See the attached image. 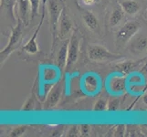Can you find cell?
<instances>
[{"label": "cell", "mask_w": 147, "mask_h": 137, "mask_svg": "<svg viewBox=\"0 0 147 137\" xmlns=\"http://www.w3.org/2000/svg\"><path fill=\"white\" fill-rule=\"evenodd\" d=\"M106 88L111 95H123L129 89L128 77H126V75L121 72L111 74L106 82Z\"/></svg>", "instance_id": "4"}, {"label": "cell", "mask_w": 147, "mask_h": 137, "mask_svg": "<svg viewBox=\"0 0 147 137\" xmlns=\"http://www.w3.org/2000/svg\"><path fill=\"white\" fill-rule=\"evenodd\" d=\"M31 5V18H34L38 15V9L40 5V0H29Z\"/></svg>", "instance_id": "24"}, {"label": "cell", "mask_w": 147, "mask_h": 137, "mask_svg": "<svg viewBox=\"0 0 147 137\" xmlns=\"http://www.w3.org/2000/svg\"><path fill=\"white\" fill-rule=\"evenodd\" d=\"M120 6L123 9L124 13L129 16H134L141 9L140 4L135 0H123L120 3Z\"/></svg>", "instance_id": "17"}, {"label": "cell", "mask_w": 147, "mask_h": 137, "mask_svg": "<svg viewBox=\"0 0 147 137\" xmlns=\"http://www.w3.org/2000/svg\"><path fill=\"white\" fill-rule=\"evenodd\" d=\"M18 16L22 19L24 24L28 25L29 16H31V5L29 0H18Z\"/></svg>", "instance_id": "14"}, {"label": "cell", "mask_w": 147, "mask_h": 137, "mask_svg": "<svg viewBox=\"0 0 147 137\" xmlns=\"http://www.w3.org/2000/svg\"><path fill=\"white\" fill-rule=\"evenodd\" d=\"M145 18L147 19V11H146V13H145Z\"/></svg>", "instance_id": "31"}, {"label": "cell", "mask_w": 147, "mask_h": 137, "mask_svg": "<svg viewBox=\"0 0 147 137\" xmlns=\"http://www.w3.org/2000/svg\"><path fill=\"white\" fill-rule=\"evenodd\" d=\"M141 28V24L137 20H130L121 27L116 34L115 46L117 49H121L127 45Z\"/></svg>", "instance_id": "2"}, {"label": "cell", "mask_w": 147, "mask_h": 137, "mask_svg": "<svg viewBox=\"0 0 147 137\" xmlns=\"http://www.w3.org/2000/svg\"><path fill=\"white\" fill-rule=\"evenodd\" d=\"M47 7L49 16L50 28H51L52 38H55L56 34L58 31L59 27V20L60 15L64 9V5L61 0H47Z\"/></svg>", "instance_id": "5"}, {"label": "cell", "mask_w": 147, "mask_h": 137, "mask_svg": "<svg viewBox=\"0 0 147 137\" xmlns=\"http://www.w3.org/2000/svg\"><path fill=\"white\" fill-rule=\"evenodd\" d=\"M145 59H142L139 60H124L121 61L115 65V68L117 69L118 72H121L124 75H128L134 72L135 69H137L139 66L144 61Z\"/></svg>", "instance_id": "13"}, {"label": "cell", "mask_w": 147, "mask_h": 137, "mask_svg": "<svg viewBox=\"0 0 147 137\" xmlns=\"http://www.w3.org/2000/svg\"><path fill=\"white\" fill-rule=\"evenodd\" d=\"M61 70L58 66L44 65L40 70V80L45 84H55L60 80Z\"/></svg>", "instance_id": "9"}, {"label": "cell", "mask_w": 147, "mask_h": 137, "mask_svg": "<svg viewBox=\"0 0 147 137\" xmlns=\"http://www.w3.org/2000/svg\"><path fill=\"white\" fill-rule=\"evenodd\" d=\"M1 8L7 10L9 17L12 18L13 21H17L16 18V7H18V0H0Z\"/></svg>", "instance_id": "19"}, {"label": "cell", "mask_w": 147, "mask_h": 137, "mask_svg": "<svg viewBox=\"0 0 147 137\" xmlns=\"http://www.w3.org/2000/svg\"><path fill=\"white\" fill-rule=\"evenodd\" d=\"M82 89L87 95L93 96L100 90V80L95 73H86L82 79Z\"/></svg>", "instance_id": "7"}, {"label": "cell", "mask_w": 147, "mask_h": 137, "mask_svg": "<svg viewBox=\"0 0 147 137\" xmlns=\"http://www.w3.org/2000/svg\"><path fill=\"white\" fill-rule=\"evenodd\" d=\"M46 3H47V0H43V5H42V15H41V18H40V22L38 24V28L35 30L34 34L32 35V37L30 38L27 43L23 46L22 49L24 50L25 52L30 54V55H35L37 54L39 51V48H38V44L37 42V38H38V35L40 31V28L42 27V24L44 22V18H45V6H46Z\"/></svg>", "instance_id": "8"}, {"label": "cell", "mask_w": 147, "mask_h": 137, "mask_svg": "<svg viewBox=\"0 0 147 137\" xmlns=\"http://www.w3.org/2000/svg\"><path fill=\"white\" fill-rule=\"evenodd\" d=\"M82 17L84 24L89 29L93 30V31L96 29H98L99 20L97 17L95 16V14H93L92 11H89V10H84L82 13Z\"/></svg>", "instance_id": "16"}, {"label": "cell", "mask_w": 147, "mask_h": 137, "mask_svg": "<svg viewBox=\"0 0 147 137\" xmlns=\"http://www.w3.org/2000/svg\"><path fill=\"white\" fill-rule=\"evenodd\" d=\"M124 14L125 13L123 11V9L121 8V6L115 7L110 16V20H109L110 26L111 28L119 26V24L121 22V20H123L124 18Z\"/></svg>", "instance_id": "18"}, {"label": "cell", "mask_w": 147, "mask_h": 137, "mask_svg": "<svg viewBox=\"0 0 147 137\" xmlns=\"http://www.w3.org/2000/svg\"><path fill=\"white\" fill-rule=\"evenodd\" d=\"M90 124H83L82 125H80V134H82V135H88L90 134Z\"/></svg>", "instance_id": "28"}, {"label": "cell", "mask_w": 147, "mask_h": 137, "mask_svg": "<svg viewBox=\"0 0 147 137\" xmlns=\"http://www.w3.org/2000/svg\"><path fill=\"white\" fill-rule=\"evenodd\" d=\"M35 106H36V98L34 97V94H31L29 97L26 100L24 103L23 106L20 109L21 111H30L35 110Z\"/></svg>", "instance_id": "21"}, {"label": "cell", "mask_w": 147, "mask_h": 137, "mask_svg": "<svg viewBox=\"0 0 147 137\" xmlns=\"http://www.w3.org/2000/svg\"><path fill=\"white\" fill-rule=\"evenodd\" d=\"M58 29H59V36L62 39H66L70 33L73 32L72 31L73 22L69 14V11L66 7H64L61 15H60Z\"/></svg>", "instance_id": "11"}, {"label": "cell", "mask_w": 147, "mask_h": 137, "mask_svg": "<svg viewBox=\"0 0 147 137\" xmlns=\"http://www.w3.org/2000/svg\"><path fill=\"white\" fill-rule=\"evenodd\" d=\"M26 130H27V125H20V126H18V127L14 128L11 131V133H10L9 135L12 136V137L21 136L25 132H26Z\"/></svg>", "instance_id": "25"}, {"label": "cell", "mask_w": 147, "mask_h": 137, "mask_svg": "<svg viewBox=\"0 0 147 137\" xmlns=\"http://www.w3.org/2000/svg\"><path fill=\"white\" fill-rule=\"evenodd\" d=\"M107 107H108V101L104 98H100L94 103L93 111H96V113L105 111H107Z\"/></svg>", "instance_id": "22"}, {"label": "cell", "mask_w": 147, "mask_h": 137, "mask_svg": "<svg viewBox=\"0 0 147 137\" xmlns=\"http://www.w3.org/2000/svg\"><path fill=\"white\" fill-rule=\"evenodd\" d=\"M126 133V126L123 124H119L116 126V130L114 132V134H116L115 135L117 136H123L124 134Z\"/></svg>", "instance_id": "26"}, {"label": "cell", "mask_w": 147, "mask_h": 137, "mask_svg": "<svg viewBox=\"0 0 147 137\" xmlns=\"http://www.w3.org/2000/svg\"><path fill=\"white\" fill-rule=\"evenodd\" d=\"M68 49H69V41H65L63 45L59 49V52L57 54V66L59 69L63 72L67 68L68 63Z\"/></svg>", "instance_id": "15"}, {"label": "cell", "mask_w": 147, "mask_h": 137, "mask_svg": "<svg viewBox=\"0 0 147 137\" xmlns=\"http://www.w3.org/2000/svg\"><path fill=\"white\" fill-rule=\"evenodd\" d=\"M129 49L131 53L140 54L147 50V35L136 34L130 41Z\"/></svg>", "instance_id": "12"}, {"label": "cell", "mask_w": 147, "mask_h": 137, "mask_svg": "<svg viewBox=\"0 0 147 137\" xmlns=\"http://www.w3.org/2000/svg\"><path fill=\"white\" fill-rule=\"evenodd\" d=\"M144 83L143 76L139 73H131L128 77V85L130 86H140Z\"/></svg>", "instance_id": "20"}, {"label": "cell", "mask_w": 147, "mask_h": 137, "mask_svg": "<svg viewBox=\"0 0 147 137\" xmlns=\"http://www.w3.org/2000/svg\"><path fill=\"white\" fill-rule=\"evenodd\" d=\"M80 134V126L78 125H72L68 132V136H78V134Z\"/></svg>", "instance_id": "27"}, {"label": "cell", "mask_w": 147, "mask_h": 137, "mask_svg": "<svg viewBox=\"0 0 147 137\" xmlns=\"http://www.w3.org/2000/svg\"><path fill=\"white\" fill-rule=\"evenodd\" d=\"M63 89V82L59 80L57 83H55L52 86V88L48 92L46 100H45V103L43 104L44 109H51L54 108L55 106H57L62 96Z\"/></svg>", "instance_id": "10"}, {"label": "cell", "mask_w": 147, "mask_h": 137, "mask_svg": "<svg viewBox=\"0 0 147 137\" xmlns=\"http://www.w3.org/2000/svg\"><path fill=\"white\" fill-rule=\"evenodd\" d=\"M23 21L22 19L18 16V19L16 21V25L12 28L11 33H10L8 43L5 47L3 50H1L0 52V60H1V65L4 64V62L6 61L7 59L11 55L15 50H16L18 47L20 43H21L22 39V28H23Z\"/></svg>", "instance_id": "1"}, {"label": "cell", "mask_w": 147, "mask_h": 137, "mask_svg": "<svg viewBox=\"0 0 147 137\" xmlns=\"http://www.w3.org/2000/svg\"><path fill=\"white\" fill-rule=\"evenodd\" d=\"M143 101H144V103L145 104H147V93L145 95H144V97H143Z\"/></svg>", "instance_id": "30"}, {"label": "cell", "mask_w": 147, "mask_h": 137, "mask_svg": "<svg viewBox=\"0 0 147 137\" xmlns=\"http://www.w3.org/2000/svg\"><path fill=\"white\" fill-rule=\"evenodd\" d=\"M118 96H113L108 100L107 111H117L120 108V100Z\"/></svg>", "instance_id": "23"}, {"label": "cell", "mask_w": 147, "mask_h": 137, "mask_svg": "<svg viewBox=\"0 0 147 137\" xmlns=\"http://www.w3.org/2000/svg\"><path fill=\"white\" fill-rule=\"evenodd\" d=\"M88 57L94 62H110L123 60L124 56L111 52L105 47L98 44L90 45L88 49Z\"/></svg>", "instance_id": "3"}, {"label": "cell", "mask_w": 147, "mask_h": 137, "mask_svg": "<svg viewBox=\"0 0 147 137\" xmlns=\"http://www.w3.org/2000/svg\"><path fill=\"white\" fill-rule=\"evenodd\" d=\"M100 0H80V2L83 5V6H87V7H92L94 6L96 4H99Z\"/></svg>", "instance_id": "29"}, {"label": "cell", "mask_w": 147, "mask_h": 137, "mask_svg": "<svg viewBox=\"0 0 147 137\" xmlns=\"http://www.w3.org/2000/svg\"><path fill=\"white\" fill-rule=\"evenodd\" d=\"M80 36L78 30H73L70 35L69 40V49H68V63L66 69H71L72 66L77 62L80 54Z\"/></svg>", "instance_id": "6"}]
</instances>
